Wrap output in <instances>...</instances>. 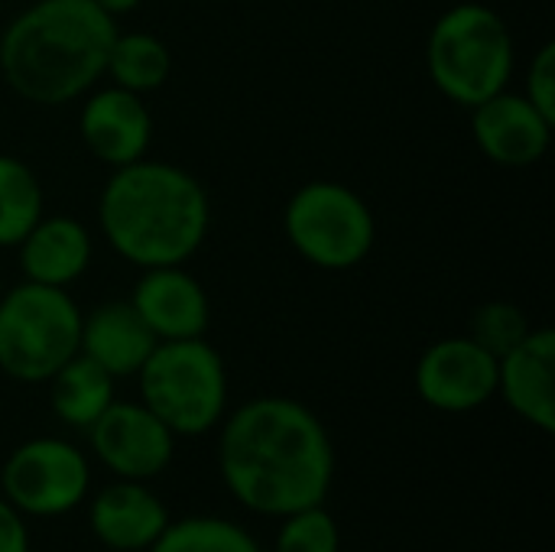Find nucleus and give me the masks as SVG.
I'll use <instances>...</instances> for the list:
<instances>
[{"mask_svg": "<svg viewBox=\"0 0 555 552\" xmlns=\"http://www.w3.org/2000/svg\"><path fill=\"white\" fill-rule=\"evenodd\" d=\"M530 329H533L530 316L511 299L481 303L468 319V338H475L494 358H504L511 348H517L527 338Z\"/></svg>", "mask_w": 555, "mask_h": 552, "instance_id": "nucleus-22", "label": "nucleus"}, {"mask_svg": "<svg viewBox=\"0 0 555 552\" xmlns=\"http://www.w3.org/2000/svg\"><path fill=\"white\" fill-rule=\"evenodd\" d=\"M78 137L98 163L117 169L146 156L153 143V114L143 104V94L117 85L91 88L78 111Z\"/></svg>", "mask_w": 555, "mask_h": 552, "instance_id": "nucleus-12", "label": "nucleus"}, {"mask_svg": "<svg viewBox=\"0 0 555 552\" xmlns=\"http://www.w3.org/2000/svg\"><path fill=\"white\" fill-rule=\"evenodd\" d=\"M273 552H341L338 521L325 511V504L286 514L280 517Z\"/></svg>", "mask_w": 555, "mask_h": 552, "instance_id": "nucleus-23", "label": "nucleus"}, {"mask_svg": "<svg viewBox=\"0 0 555 552\" xmlns=\"http://www.w3.org/2000/svg\"><path fill=\"white\" fill-rule=\"evenodd\" d=\"M46 384H49V407L55 420L72 429H88L117 400L114 397L117 381L85 355L65 361Z\"/></svg>", "mask_w": 555, "mask_h": 552, "instance_id": "nucleus-18", "label": "nucleus"}, {"mask_svg": "<svg viewBox=\"0 0 555 552\" xmlns=\"http://www.w3.org/2000/svg\"><path fill=\"white\" fill-rule=\"evenodd\" d=\"M81 306L62 286L23 280L0 293V374L46 384L78 355Z\"/></svg>", "mask_w": 555, "mask_h": 552, "instance_id": "nucleus-6", "label": "nucleus"}, {"mask_svg": "<svg viewBox=\"0 0 555 552\" xmlns=\"http://www.w3.org/2000/svg\"><path fill=\"white\" fill-rule=\"evenodd\" d=\"M130 306L156 335V342L202 338L211 322L208 293L182 264L140 270L130 290Z\"/></svg>", "mask_w": 555, "mask_h": 552, "instance_id": "nucleus-13", "label": "nucleus"}, {"mask_svg": "<svg viewBox=\"0 0 555 552\" xmlns=\"http://www.w3.org/2000/svg\"><path fill=\"white\" fill-rule=\"evenodd\" d=\"M533 107H540L550 120H555V42H543L527 68V88Z\"/></svg>", "mask_w": 555, "mask_h": 552, "instance_id": "nucleus-24", "label": "nucleus"}, {"mask_svg": "<svg viewBox=\"0 0 555 552\" xmlns=\"http://www.w3.org/2000/svg\"><path fill=\"white\" fill-rule=\"evenodd\" d=\"M169 524V508L146 482L117 478L88 504V527L101 547L114 552H146Z\"/></svg>", "mask_w": 555, "mask_h": 552, "instance_id": "nucleus-15", "label": "nucleus"}, {"mask_svg": "<svg viewBox=\"0 0 555 552\" xmlns=\"http://www.w3.org/2000/svg\"><path fill=\"white\" fill-rule=\"evenodd\" d=\"M146 552H263L260 543L234 521L224 517H185L169 521L159 540Z\"/></svg>", "mask_w": 555, "mask_h": 552, "instance_id": "nucleus-21", "label": "nucleus"}, {"mask_svg": "<svg viewBox=\"0 0 555 552\" xmlns=\"http://www.w3.org/2000/svg\"><path fill=\"white\" fill-rule=\"evenodd\" d=\"M169 72H172V52L159 36L143 33V29L114 36L107 65H104V75L111 78V85L127 88L133 94H150L166 85Z\"/></svg>", "mask_w": 555, "mask_h": 552, "instance_id": "nucleus-19", "label": "nucleus"}, {"mask_svg": "<svg viewBox=\"0 0 555 552\" xmlns=\"http://www.w3.org/2000/svg\"><path fill=\"white\" fill-rule=\"evenodd\" d=\"M140 403L163 420L176 439H195L228 413V368L215 345L202 338L156 342L137 371Z\"/></svg>", "mask_w": 555, "mask_h": 552, "instance_id": "nucleus-5", "label": "nucleus"}, {"mask_svg": "<svg viewBox=\"0 0 555 552\" xmlns=\"http://www.w3.org/2000/svg\"><path fill=\"white\" fill-rule=\"evenodd\" d=\"M98 228L137 270L185 264L208 238L211 198L189 169L143 156L111 169L98 195Z\"/></svg>", "mask_w": 555, "mask_h": 552, "instance_id": "nucleus-2", "label": "nucleus"}, {"mask_svg": "<svg viewBox=\"0 0 555 552\" xmlns=\"http://www.w3.org/2000/svg\"><path fill=\"white\" fill-rule=\"evenodd\" d=\"M114 36L117 20L94 0H33L0 33V75L23 101H78L104 78Z\"/></svg>", "mask_w": 555, "mask_h": 552, "instance_id": "nucleus-3", "label": "nucleus"}, {"mask_svg": "<svg viewBox=\"0 0 555 552\" xmlns=\"http://www.w3.org/2000/svg\"><path fill=\"white\" fill-rule=\"evenodd\" d=\"M42 215L46 195L33 166L0 153V247H16Z\"/></svg>", "mask_w": 555, "mask_h": 552, "instance_id": "nucleus-20", "label": "nucleus"}, {"mask_svg": "<svg viewBox=\"0 0 555 552\" xmlns=\"http://www.w3.org/2000/svg\"><path fill=\"white\" fill-rule=\"evenodd\" d=\"M91 488V465L85 452L55 436L20 442L0 468V495L36 521L65 517L85 504Z\"/></svg>", "mask_w": 555, "mask_h": 552, "instance_id": "nucleus-8", "label": "nucleus"}, {"mask_svg": "<svg viewBox=\"0 0 555 552\" xmlns=\"http://www.w3.org/2000/svg\"><path fill=\"white\" fill-rule=\"evenodd\" d=\"M0 552H29L26 517L0 495Z\"/></svg>", "mask_w": 555, "mask_h": 552, "instance_id": "nucleus-25", "label": "nucleus"}, {"mask_svg": "<svg viewBox=\"0 0 555 552\" xmlns=\"http://www.w3.org/2000/svg\"><path fill=\"white\" fill-rule=\"evenodd\" d=\"M413 387L439 413H475L498 397V358L468 335L439 338L420 355Z\"/></svg>", "mask_w": 555, "mask_h": 552, "instance_id": "nucleus-9", "label": "nucleus"}, {"mask_svg": "<svg viewBox=\"0 0 555 552\" xmlns=\"http://www.w3.org/2000/svg\"><path fill=\"white\" fill-rule=\"evenodd\" d=\"M553 127L555 120L533 107L527 94L507 88L472 107V137L478 150L504 169L537 166L550 153Z\"/></svg>", "mask_w": 555, "mask_h": 552, "instance_id": "nucleus-11", "label": "nucleus"}, {"mask_svg": "<svg viewBox=\"0 0 555 552\" xmlns=\"http://www.w3.org/2000/svg\"><path fill=\"white\" fill-rule=\"evenodd\" d=\"M498 397L540 433L555 429V332L530 329L527 338L498 358Z\"/></svg>", "mask_w": 555, "mask_h": 552, "instance_id": "nucleus-14", "label": "nucleus"}, {"mask_svg": "<svg viewBox=\"0 0 555 552\" xmlns=\"http://www.w3.org/2000/svg\"><path fill=\"white\" fill-rule=\"evenodd\" d=\"M85 433L94 459L114 478L150 482L176 455V436L140 400H114Z\"/></svg>", "mask_w": 555, "mask_h": 552, "instance_id": "nucleus-10", "label": "nucleus"}, {"mask_svg": "<svg viewBox=\"0 0 555 552\" xmlns=\"http://www.w3.org/2000/svg\"><path fill=\"white\" fill-rule=\"evenodd\" d=\"M153 348H156V335L137 316L130 299H111L94 306L88 316H81L78 355L91 358L114 381L137 377V371L143 368Z\"/></svg>", "mask_w": 555, "mask_h": 552, "instance_id": "nucleus-17", "label": "nucleus"}, {"mask_svg": "<svg viewBox=\"0 0 555 552\" xmlns=\"http://www.w3.org/2000/svg\"><path fill=\"white\" fill-rule=\"evenodd\" d=\"M23 280L68 290L91 267V231L72 215H42L16 244Z\"/></svg>", "mask_w": 555, "mask_h": 552, "instance_id": "nucleus-16", "label": "nucleus"}, {"mask_svg": "<svg viewBox=\"0 0 555 552\" xmlns=\"http://www.w3.org/2000/svg\"><path fill=\"white\" fill-rule=\"evenodd\" d=\"M94 3H98V7H101L107 16H114V20H117V16H127V13H133V10H137L143 0H94Z\"/></svg>", "mask_w": 555, "mask_h": 552, "instance_id": "nucleus-26", "label": "nucleus"}, {"mask_svg": "<svg viewBox=\"0 0 555 552\" xmlns=\"http://www.w3.org/2000/svg\"><path fill=\"white\" fill-rule=\"evenodd\" d=\"M0 293H3V280H0Z\"/></svg>", "mask_w": 555, "mask_h": 552, "instance_id": "nucleus-27", "label": "nucleus"}, {"mask_svg": "<svg viewBox=\"0 0 555 552\" xmlns=\"http://www.w3.org/2000/svg\"><path fill=\"white\" fill-rule=\"evenodd\" d=\"M517 49L507 20L488 3H455L429 29L426 72L455 104L475 107L511 85Z\"/></svg>", "mask_w": 555, "mask_h": 552, "instance_id": "nucleus-4", "label": "nucleus"}, {"mask_svg": "<svg viewBox=\"0 0 555 552\" xmlns=\"http://www.w3.org/2000/svg\"><path fill=\"white\" fill-rule=\"evenodd\" d=\"M283 234L306 264L341 273L367 260L377 244V221L371 205L345 182L312 179L289 195Z\"/></svg>", "mask_w": 555, "mask_h": 552, "instance_id": "nucleus-7", "label": "nucleus"}, {"mask_svg": "<svg viewBox=\"0 0 555 552\" xmlns=\"http://www.w3.org/2000/svg\"><path fill=\"white\" fill-rule=\"evenodd\" d=\"M218 472L228 495L260 517L325 504L335 446L325 423L293 397H254L218 423Z\"/></svg>", "mask_w": 555, "mask_h": 552, "instance_id": "nucleus-1", "label": "nucleus"}]
</instances>
